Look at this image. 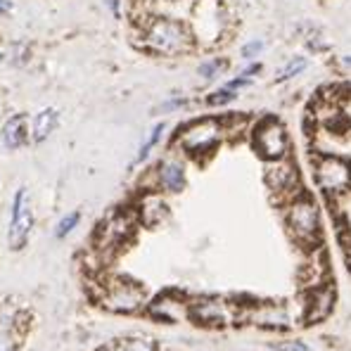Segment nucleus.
Instances as JSON below:
<instances>
[{
    "instance_id": "1",
    "label": "nucleus",
    "mask_w": 351,
    "mask_h": 351,
    "mask_svg": "<svg viewBox=\"0 0 351 351\" xmlns=\"http://www.w3.org/2000/svg\"><path fill=\"white\" fill-rule=\"evenodd\" d=\"M149 294L126 276H95V306L110 316H138L145 311Z\"/></svg>"
},
{
    "instance_id": "2",
    "label": "nucleus",
    "mask_w": 351,
    "mask_h": 351,
    "mask_svg": "<svg viewBox=\"0 0 351 351\" xmlns=\"http://www.w3.org/2000/svg\"><path fill=\"white\" fill-rule=\"evenodd\" d=\"M143 48L164 58H178L195 48L193 31L178 17L152 14L145 24H141Z\"/></svg>"
},
{
    "instance_id": "3",
    "label": "nucleus",
    "mask_w": 351,
    "mask_h": 351,
    "mask_svg": "<svg viewBox=\"0 0 351 351\" xmlns=\"http://www.w3.org/2000/svg\"><path fill=\"white\" fill-rule=\"evenodd\" d=\"M285 226L297 245L304 250H318L323 240V221L316 199L306 193H299L290 202H285Z\"/></svg>"
},
{
    "instance_id": "4",
    "label": "nucleus",
    "mask_w": 351,
    "mask_h": 351,
    "mask_svg": "<svg viewBox=\"0 0 351 351\" xmlns=\"http://www.w3.org/2000/svg\"><path fill=\"white\" fill-rule=\"evenodd\" d=\"M230 24V14L221 0H197L190 8V31L195 43L216 45L226 36Z\"/></svg>"
},
{
    "instance_id": "5",
    "label": "nucleus",
    "mask_w": 351,
    "mask_h": 351,
    "mask_svg": "<svg viewBox=\"0 0 351 351\" xmlns=\"http://www.w3.org/2000/svg\"><path fill=\"white\" fill-rule=\"evenodd\" d=\"M226 138L223 123L216 117H202L195 119V121L185 123L183 128L176 136V145L180 147V152L188 154V157H206L216 147L221 145V141Z\"/></svg>"
},
{
    "instance_id": "6",
    "label": "nucleus",
    "mask_w": 351,
    "mask_h": 351,
    "mask_svg": "<svg viewBox=\"0 0 351 351\" xmlns=\"http://www.w3.org/2000/svg\"><path fill=\"white\" fill-rule=\"evenodd\" d=\"M138 228V219L133 214V209H117L97 226V230L93 233V250L107 259L114 256L123 245H128V240L133 237Z\"/></svg>"
},
{
    "instance_id": "7",
    "label": "nucleus",
    "mask_w": 351,
    "mask_h": 351,
    "mask_svg": "<svg viewBox=\"0 0 351 351\" xmlns=\"http://www.w3.org/2000/svg\"><path fill=\"white\" fill-rule=\"evenodd\" d=\"M252 147L263 162L290 157V133L276 117H263L252 126Z\"/></svg>"
},
{
    "instance_id": "8",
    "label": "nucleus",
    "mask_w": 351,
    "mask_h": 351,
    "mask_svg": "<svg viewBox=\"0 0 351 351\" xmlns=\"http://www.w3.org/2000/svg\"><path fill=\"white\" fill-rule=\"evenodd\" d=\"M242 306L230 299L221 297H199L188 302V318L202 328H226L240 323Z\"/></svg>"
},
{
    "instance_id": "9",
    "label": "nucleus",
    "mask_w": 351,
    "mask_h": 351,
    "mask_svg": "<svg viewBox=\"0 0 351 351\" xmlns=\"http://www.w3.org/2000/svg\"><path fill=\"white\" fill-rule=\"evenodd\" d=\"M313 178L325 195L339 197L351 190V164L337 154H321L313 164Z\"/></svg>"
},
{
    "instance_id": "10",
    "label": "nucleus",
    "mask_w": 351,
    "mask_h": 351,
    "mask_svg": "<svg viewBox=\"0 0 351 351\" xmlns=\"http://www.w3.org/2000/svg\"><path fill=\"white\" fill-rule=\"evenodd\" d=\"M263 180L266 188L271 190V195L278 202H290L292 197H297L302 190V178H299V169L292 162V157H282L276 162H266V171H263Z\"/></svg>"
},
{
    "instance_id": "11",
    "label": "nucleus",
    "mask_w": 351,
    "mask_h": 351,
    "mask_svg": "<svg viewBox=\"0 0 351 351\" xmlns=\"http://www.w3.org/2000/svg\"><path fill=\"white\" fill-rule=\"evenodd\" d=\"M240 321H247L250 325H256L261 330H268V332H287L292 328V313L287 306L282 304H254V306H242Z\"/></svg>"
},
{
    "instance_id": "12",
    "label": "nucleus",
    "mask_w": 351,
    "mask_h": 351,
    "mask_svg": "<svg viewBox=\"0 0 351 351\" xmlns=\"http://www.w3.org/2000/svg\"><path fill=\"white\" fill-rule=\"evenodd\" d=\"M34 230V211L29 204L27 188H19L12 199V211H10V226H8V245L10 250H22L29 242V235Z\"/></svg>"
},
{
    "instance_id": "13",
    "label": "nucleus",
    "mask_w": 351,
    "mask_h": 351,
    "mask_svg": "<svg viewBox=\"0 0 351 351\" xmlns=\"http://www.w3.org/2000/svg\"><path fill=\"white\" fill-rule=\"evenodd\" d=\"M152 185L149 190H159L164 195H178L185 190L188 176H185V164L178 157H164L157 162V167L149 171Z\"/></svg>"
},
{
    "instance_id": "14",
    "label": "nucleus",
    "mask_w": 351,
    "mask_h": 351,
    "mask_svg": "<svg viewBox=\"0 0 351 351\" xmlns=\"http://www.w3.org/2000/svg\"><path fill=\"white\" fill-rule=\"evenodd\" d=\"M143 313H147L157 323H180L188 318V299L171 292L157 294V297H149Z\"/></svg>"
},
{
    "instance_id": "15",
    "label": "nucleus",
    "mask_w": 351,
    "mask_h": 351,
    "mask_svg": "<svg viewBox=\"0 0 351 351\" xmlns=\"http://www.w3.org/2000/svg\"><path fill=\"white\" fill-rule=\"evenodd\" d=\"M131 209L138 219V226H145V228H157L169 219V204L159 190H143L141 199Z\"/></svg>"
},
{
    "instance_id": "16",
    "label": "nucleus",
    "mask_w": 351,
    "mask_h": 351,
    "mask_svg": "<svg viewBox=\"0 0 351 351\" xmlns=\"http://www.w3.org/2000/svg\"><path fill=\"white\" fill-rule=\"evenodd\" d=\"M335 306V290L330 285H321V287H313L311 294H308V302H306V323H321L325 318L332 313Z\"/></svg>"
},
{
    "instance_id": "17",
    "label": "nucleus",
    "mask_w": 351,
    "mask_h": 351,
    "mask_svg": "<svg viewBox=\"0 0 351 351\" xmlns=\"http://www.w3.org/2000/svg\"><path fill=\"white\" fill-rule=\"evenodd\" d=\"M60 126V112L55 110V107H45V110H40L38 114L31 119L29 123V141L31 143H45L50 136L55 133V128Z\"/></svg>"
},
{
    "instance_id": "18",
    "label": "nucleus",
    "mask_w": 351,
    "mask_h": 351,
    "mask_svg": "<svg viewBox=\"0 0 351 351\" xmlns=\"http://www.w3.org/2000/svg\"><path fill=\"white\" fill-rule=\"evenodd\" d=\"M3 145L8 149H19L27 145L29 141V119L24 114H14L12 119H8L3 126Z\"/></svg>"
},
{
    "instance_id": "19",
    "label": "nucleus",
    "mask_w": 351,
    "mask_h": 351,
    "mask_svg": "<svg viewBox=\"0 0 351 351\" xmlns=\"http://www.w3.org/2000/svg\"><path fill=\"white\" fill-rule=\"evenodd\" d=\"M114 342L119 351H157V344L143 335H128V337L114 339Z\"/></svg>"
},
{
    "instance_id": "20",
    "label": "nucleus",
    "mask_w": 351,
    "mask_h": 351,
    "mask_svg": "<svg viewBox=\"0 0 351 351\" xmlns=\"http://www.w3.org/2000/svg\"><path fill=\"white\" fill-rule=\"evenodd\" d=\"M164 131H167V126L164 123H157V126L149 131V136L145 138V143L141 145V149H138V157H136V164H143L149 159V154H152V149L159 145V141H162Z\"/></svg>"
},
{
    "instance_id": "21",
    "label": "nucleus",
    "mask_w": 351,
    "mask_h": 351,
    "mask_svg": "<svg viewBox=\"0 0 351 351\" xmlns=\"http://www.w3.org/2000/svg\"><path fill=\"white\" fill-rule=\"evenodd\" d=\"M226 66H228V62H226V60L211 58V60H206V62H202V64L197 66V74L202 76L204 81H211V79H216V76H219Z\"/></svg>"
},
{
    "instance_id": "22",
    "label": "nucleus",
    "mask_w": 351,
    "mask_h": 351,
    "mask_svg": "<svg viewBox=\"0 0 351 351\" xmlns=\"http://www.w3.org/2000/svg\"><path fill=\"white\" fill-rule=\"evenodd\" d=\"M79 223H81V214H79V211H71V214L62 216V219L58 221V226H55V237H58V240H64V237L69 235Z\"/></svg>"
},
{
    "instance_id": "23",
    "label": "nucleus",
    "mask_w": 351,
    "mask_h": 351,
    "mask_svg": "<svg viewBox=\"0 0 351 351\" xmlns=\"http://www.w3.org/2000/svg\"><path fill=\"white\" fill-rule=\"evenodd\" d=\"M235 100H237V90H230V88L223 86L206 97V105L209 107H223V105H230V102H235Z\"/></svg>"
},
{
    "instance_id": "24",
    "label": "nucleus",
    "mask_w": 351,
    "mask_h": 351,
    "mask_svg": "<svg viewBox=\"0 0 351 351\" xmlns=\"http://www.w3.org/2000/svg\"><path fill=\"white\" fill-rule=\"evenodd\" d=\"M308 66L306 58H292L290 62H287L285 66L280 69V74H278V81H287V79H294V76H299L304 69Z\"/></svg>"
},
{
    "instance_id": "25",
    "label": "nucleus",
    "mask_w": 351,
    "mask_h": 351,
    "mask_svg": "<svg viewBox=\"0 0 351 351\" xmlns=\"http://www.w3.org/2000/svg\"><path fill=\"white\" fill-rule=\"evenodd\" d=\"M19 344H22V335L0 328V351H19Z\"/></svg>"
},
{
    "instance_id": "26",
    "label": "nucleus",
    "mask_w": 351,
    "mask_h": 351,
    "mask_svg": "<svg viewBox=\"0 0 351 351\" xmlns=\"http://www.w3.org/2000/svg\"><path fill=\"white\" fill-rule=\"evenodd\" d=\"M273 349L276 351H311L308 344L302 342V339H280V342L273 344Z\"/></svg>"
},
{
    "instance_id": "27",
    "label": "nucleus",
    "mask_w": 351,
    "mask_h": 351,
    "mask_svg": "<svg viewBox=\"0 0 351 351\" xmlns=\"http://www.w3.org/2000/svg\"><path fill=\"white\" fill-rule=\"evenodd\" d=\"M263 50V40H250L247 45H242V58L245 60H254Z\"/></svg>"
},
{
    "instance_id": "28",
    "label": "nucleus",
    "mask_w": 351,
    "mask_h": 351,
    "mask_svg": "<svg viewBox=\"0 0 351 351\" xmlns=\"http://www.w3.org/2000/svg\"><path fill=\"white\" fill-rule=\"evenodd\" d=\"M185 105V100H169V102H164L162 105V112H173V110H178V107H183Z\"/></svg>"
},
{
    "instance_id": "29",
    "label": "nucleus",
    "mask_w": 351,
    "mask_h": 351,
    "mask_svg": "<svg viewBox=\"0 0 351 351\" xmlns=\"http://www.w3.org/2000/svg\"><path fill=\"white\" fill-rule=\"evenodd\" d=\"M259 71H261V64H259V62H256V64H250V66H247V69L242 71L240 76H247V79H252V76L259 74Z\"/></svg>"
},
{
    "instance_id": "30",
    "label": "nucleus",
    "mask_w": 351,
    "mask_h": 351,
    "mask_svg": "<svg viewBox=\"0 0 351 351\" xmlns=\"http://www.w3.org/2000/svg\"><path fill=\"white\" fill-rule=\"evenodd\" d=\"M93 351H119V349H117V342H105V344H97Z\"/></svg>"
},
{
    "instance_id": "31",
    "label": "nucleus",
    "mask_w": 351,
    "mask_h": 351,
    "mask_svg": "<svg viewBox=\"0 0 351 351\" xmlns=\"http://www.w3.org/2000/svg\"><path fill=\"white\" fill-rule=\"evenodd\" d=\"M12 10V3L10 0H0V14H8Z\"/></svg>"
},
{
    "instance_id": "32",
    "label": "nucleus",
    "mask_w": 351,
    "mask_h": 351,
    "mask_svg": "<svg viewBox=\"0 0 351 351\" xmlns=\"http://www.w3.org/2000/svg\"><path fill=\"white\" fill-rule=\"evenodd\" d=\"M344 64H347L349 69H351V55H347V58H344Z\"/></svg>"
},
{
    "instance_id": "33",
    "label": "nucleus",
    "mask_w": 351,
    "mask_h": 351,
    "mask_svg": "<svg viewBox=\"0 0 351 351\" xmlns=\"http://www.w3.org/2000/svg\"><path fill=\"white\" fill-rule=\"evenodd\" d=\"M347 266H349V271H351V250H349V254H347Z\"/></svg>"
}]
</instances>
